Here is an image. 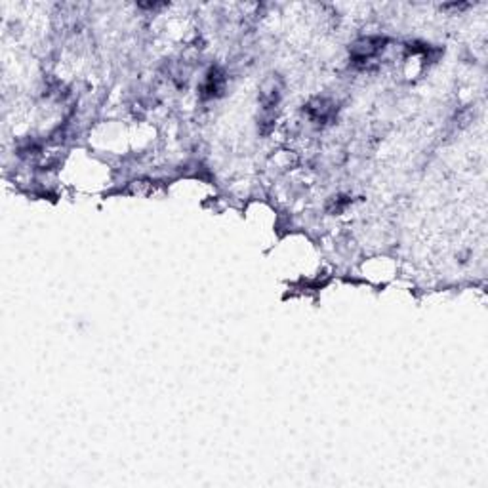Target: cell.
Wrapping results in <instances>:
<instances>
[{"label": "cell", "instance_id": "obj_1", "mask_svg": "<svg viewBox=\"0 0 488 488\" xmlns=\"http://www.w3.org/2000/svg\"><path fill=\"white\" fill-rule=\"evenodd\" d=\"M383 44H385V39H380V37H368V39H363L357 42L353 50H351V56L355 63H366L370 61L378 52H382Z\"/></svg>", "mask_w": 488, "mask_h": 488}]
</instances>
